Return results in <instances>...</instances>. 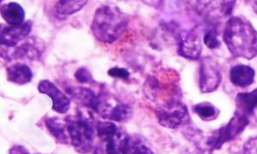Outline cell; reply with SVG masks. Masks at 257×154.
Masks as SVG:
<instances>
[{"instance_id":"1","label":"cell","mask_w":257,"mask_h":154,"mask_svg":"<svg viewBox=\"0 0 257 154\" xmlns=\"http://www.w3.org/2000/svg\"><path fill=\"white\" fill-rule=\"evenodd\" d=\"M223 41L235 58L250 60L257 56V31L245 18L231 17L225 24Z\"/></svg>"},{"instance_id":"2","label":"cell","mask_w":257,"mask_h":154,"mask_svg":"<svg viewBox=\"0 0 257 154\" xmlns=\"http://www.w3.org/2000/svg\"><path fill=\"white\" fill-rule=\"evenodd\" d=\"M128 17L116 6H102L94 13L91 29L94 37L102 43L111 44L125 32Z\"/></svg>"},{"instance_id":"3","label":"cell","mask_w":257,"mask_h":154,"mask_svg":"<svg viewBox=\"0 0 257 154\" xmlns=\"http://www.w3.org/2000/svg\"><path fill=\"white\" fill-rule=\"evenodd\" d=\"M65 122L74 148L80 153H89L94 141L93 117L89 112L78 111L76 116H67Z\"/></svg>"},{"instance_id":"4","label":"cell","mask_w":257,"mask_h":154,"mask_svg":"<svg viewBox=\"0 0 257 154\" xmlns=\"http://www.w3.org/2000/svg\"><path fill=\"white\" fill-rule=\"evenodd\" d=\"M155 112L159 123L165 128H178L190 124L187 106L179 100H168L157 106Z\"/></svg>"},{"instance_id":"5","label":"cell","mask_w":257,"mask_h":154,"mask_svg":"<svg viewBox=\"0 0 257 154\" xmlns=\"http://www.w3.org/2000/svg\"><path fill=\"white\" fill-rule=\"evenodd\" d=\"M250 123V120L245 116L235 112L227 124L214 131L207 140L209 151H213L221 148L224 144L235 140L246 127Z\"/></svg>"},{"instance_id":"6","label":"cell","mask_w":257,"mask_h":154,"mask_svg":"<svg viewBox=\"0 0 257 154\" xmlns=\"http://www.w3.org/2000/svg\"><path fill=\"white\" fill-rule=\"evenodd\" d=\"M222 75L216 62L212 58H203L199 70V87L203 93H213L218 89Z\"/></svg>"},{"instance_id":"7","label":"cell","mask_w":257,"mask_h":154,"mask_svg":"<svg viewBox=\"0 0 257 154\" xmlns=\"http://www.w3.org/2000/svg\"><path fill=\"white\" fill-rule=\"evenodd\" d=\"M202 42L192 31H182L178 36V53L189 60H197L202 53Z\"/></svg>"},{"instance_id":"8","label":"cell","mask_w":257,"mask_h":154,"mask_svg":"<svg viewBox=\"0 0 257 154\" xmlns=\"http://www.w3.org/2000/svg\"><path fill=\"white\" fill-rule=\"evenodd\" d=\"M38 90L50 97L53 101V110L59 114L66 113L70 107V100L59 87L49 80H42L38 85Z\"/></svg>"},{"instance_id":"9","label":"cell","mask_w":257,"mask_h":154,"mask_svg":"<svg viewBox=\"0 0 257 154\" xmlns=\"http://www.w3.org/2000/svg\"><path fill=\"white\" fill-rule=\"evenodd\" d=\"M33 23L31 21L25 22L23 25L18 27H1L0 42L2 46L14 48L18 44L30 35L32 30Z\"/></svg>"},{"instance_id":"10","label":"cell","mask_w":257,"mask_h":154,"mask_svg":"<svg viewBox=\"0 0 257 154\" xmlns=\"http://www.w3.org/2000/svg\"><path fill=\"white\" fill-rule=\"evenodd\" d=\"M44 51V43L40 39L32 37L27 40L24 43L18 47H14V50L9 55L13 59H28L35 60L38 59Z\"/></svg>"},{"instance_id":"11","label":"cell","mask_w":257,"mask_h":154,"mask_svg":"<svg viewBox=\"0 0 257 154\" xmlns=\"http://www.w3.org/2000/svg\"><path fill=\"white\" fill-rule=\"evenodd\" d=\"M236 112L245 116L248 119L257 117V88L248 92L241 93L236 97Z\"/></svg>"},{"instance_id":"12","label":"cell","mask_w":257,"mask_h":154,"mask_svg":"<svg viewBox=\"0 0 257 154\" xmlns=\"http://www.w3.org/2000/svg\"><path fill=\"white\" fill-rule=\"evenodd\" d=\"M255 71L253 68L245 64H237L230 70L231 83L240 87H247L254 82Z\"/></svg>"},{"instance_id":"13","label":"cell","mask_w":257,"mask_h":154,"mask_svg":"<svg viewBox=\"0 0 257 154\" xmlns=\"http://www.w3.org/2000/svg\"><path fill=\"white\" fill-rule=\"evenodd\" d=\"M66 92L76 101L95 111L99 96L94 93V91L87 87H69L66 88Z\"/></svg>"},{"instance_id":"14","label":"cell","mask_w":257,"mask_h":154,"mask_svg":"<svg viewBox=\"0 0 257 154\" xmlns=\"http://www.w3.org/2000/svg\"><path fill=\"white\" fill-rule=\"evenodd\" d=\"M1 16L9 26L18 27L24 24L25 12L17 2H10L2 6Z\"/></svg>"},{"instance_id":"15","label":"cell","mask_w":257,"mask_h":154,"mask_svg":"<svg viewBox=\"0 0 257 154\" xmlns=\"http://www.w3.org/2000/svg\"><path fill=\"white\" fill-rule=\"evenodd\" d=\"M7 79L9 82L17 85H25L32 81L33 71L30 67L24 64H12L6 69Z\"/></svg>"},{"instance_id":"16","label":"cell","mask_w":257,"mask_h":154,"mask_svg":"<svg viewBox=\"0 0 257 154\" xmlns=\"http://www.w3.org/2000/svg\"><path fill=\"white\" fill-rule=\"evenodd\" d=\"M132 143L128 134L118 130L117 134L106 141L105 151L106 154H128Z\"/></svg>"},{"instance_id":"17","label":"cell","mask_w":257,"mask_h":154,"mask_svg":"<svg viewBox=\"0 0 257 154\" xmlns=\"http://www.w3.org/2000/svg\"><path fill=\"white\" fill-rule=\"evenodd\" d=\"M88 4L84 0H63L58 1L54 6V13L59 19H65L80 12Z\"/></svg>"},{"instance_id":"18","label":"cell","mask_w":257,"mask_h":154,"mask_svg":"<svg viewBox=\"0 0 257 154\" xmlns=\"http://www.w3.org/2000/svg\"><path fill=\"white\" fill-rule=\"evenodd\" d=\"M47 129L53 135L57 142L61 144H68L69 142V134H67V125L66 122H62L58 117H49L45 121Z\"/></svg>"},{"instance_id":"19","label":"cell","mask_w":257,"mask_h":154,"mask_svg":"<svg viewBox=\"0 0 257 154\" xmlns=\"http://www.w3.org/2000/svg\"><path fill=\"white\" fill-rule=\"evenodd\" d=\"M193 111L206 122L216 119L219 115V110L208 102H203L193 106Z\"/></svg>"},{"instance_id":"20","label":"cell","mask_w":257,"mask_h":154,"mask_svg":"<svg viewBox=\"0 0 257 154\" xmlns=\"http://www.w3.org/2000/svg\"><path fill=\"white\" fill-rule=\"evenodd\" d=\"M96 131L99 139L106 142L107 140L111 139V137H113L117 134L118 129L114 122L100 121L97 122Z\"/></svg>"},{"instance_id":"21","label":"cell","mask_w":257,"mask_h":154,"mask_svg":"<svg viewBox=\"0 0 257 154\" xmlns=\"http://www.w3.org/2000/svg\"><path fill=\"white\" fill-rule=\"evenodd\" d=\"M203 42L209 49H218L220 47V41L214 30H208L203 37Z\"/></svg>"},{"instance_id":"22","label":"cell","mask_w":257,"mask_h":154,"mask_svg":"<svg viewBox=\"0 0 257 154\" xmlns=\"http://www.w3.org/2000/svg\"><path fill=\"white\" fill-rule=\"evenodd\" d=\"M75 78L81 84H88L94 82V77L88 68L81 67L75 73Z\"/></svg>"},{"instance_id":"23","label":"cell","mask_w":257,"mask_h":154,"mask_svg":"<svg viewBox=\"0 0 257 154\" xmlns=\"http://www.w3.org/2000/svg\"><path fill=\"white\" fill-rule=\"evenodd\" d=\"M128 154H155V152L144 143L138 141L132 143Z\"/></svg>"},{"instance_id":"24","label":"cell","mask_w":257,"mask_h":154,"mask_svg":"<svg viewBox=\"0 0 257 154\" xmlns=\"http://www.w3.org/2000/svg\"><path fill=\"white\" fill-rule=\"evenodd\" d=\"M108 76L112 78L121 79L123 81H127L130 78L131 74L124 68L113 67L108 70Z\"/></svg>"},{"instance_id":"25","label":"cell","mask_w":257,"mask_h":154,"mask_svg":"<svg viewBox=\"0 0 257 154\" xmlns=\"http://www.w3.org/2000/svg\"><path fill=\"white\" fill-rule=\"evenodd\" d=\"M242 154H257V136L246 141L242 148Z\"/></svg>"},{"instance_id":"26","label":"cell","mask_w":257,"mask_h":154,"mask_svg":"<svg viewBox=\"0 0 257 154\" xmlns=\"http://www.w3.org/2000/svg\"><path fill=\"white\" fill-rule=\"evenodd\" d=\"M9 154H30V151H28L23 145H14L11 150Z\"/></svg>"},{"instance_id":"27","label":"cell","mask_w":257,"mask_h":154,"mask_svg":"<svg viewBox=\"0 0 257 154\" xmlns=\"http://www.w3.org/2000/svg\"><path fill=\"white\" fill-rule=\"evenodd\" d=\"M253 9L254 10V12L257 14V1H254V4H253Z\"/></svg>"},{"instance_id":"28","label":"cell","mask_w":257,"mask_h":154,"mask_svg":"<svg viewBox=\"0 0 257 154\" xmlns=\"http://www.w3.org/2000/svg\"><path fill=\"white\" fill-rule=\"evenodd\" d=\"M95 154H97V153H95Z\"/></svg>"}]
</instances>
